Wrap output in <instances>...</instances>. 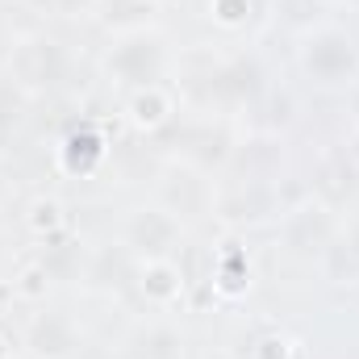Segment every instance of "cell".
I'll list each match as a JSON object with an SVG mask.
<instances>
[{
  "mask_svg": "<svg viewBox=\"0 0 359 359\" xmlns=\"http://www.w3.org/2000/svg\"><path fill=\"white\" fill-rule=\"evenodd\" d=\"M343 4H347V8H351V13L359 17V0H343Z\"/></svg>",
  "mask_w": 359,
  "mask_h": 359,
  "instance_id": "cell-31",
  "label": "cell"
},
{
  "mask_svg": "<svg viewBox=\"0 0 359 359\" xmlns=\"http://www.w3.org/2000/svg\"><path fill=\"white\" fill-rule=\"evenodd\" d=\"M247 359H297V343L284 330H259L247 343Z\"/></svg>",
  "mask_w": 359,
  "mask_h": 359,
  "instance_id": "cell-23",
  "label": "cell"
},
{
  "mask_svg": "<svg viewBox=\"0 0 359 359\" xmlns=\"http://www.w3.org/2000/svg\"><path fill=\"white\" fill-rule=\"evenodd\" d=\"M25 359H76L84 351V330L63 309H38L21 330Z\"/></svg>",
  "mask_w": 359,
  "mask_h": 359,
  "instance_id": "cell-9",
  "label": "cell"
},
{
  "mask_svg": "<svg viewBox=\"0 0 359 359\" xmlns=\"http://www.w3.org/2000/svg\"><path fill=\"white\" fill-rule=\"evenodd\" d=\"M121 117L138 138H163L180 121V92L172 84H151L121 100Z\"/></svg>",
  "mask_w": 359,
  "mask_h": 359,
  "instance_id": "cell-11",
  "label": "cell"
},
{
  "mask_svg": "<svg viewBox=\"0 0 359 359\" xmlns=\"http://www.w3.org/2000/svg\"><path fill=\"white\" fill-rule=\"evenodd\" d=\"M205 284H209V292H213L217 301H243V297L251 292L255 268H251V255H247V247H243L238 238H226V243L213 251Z\"/></svg>",
  "mask_w": 359,
  "mask_h": 359,
  "instance_id": "cell-14",
  "label": "cell"
},
{
  "mask_svg": "<svg viewBox=\"0 0 359 359\" xmlns=\"http://www.w3.org/2000/svg\"><path fill=\"white\" fill-rule=\"evenodd\" d=\"M0 359H17V339L8 330H0Z\"/></svg>",
  "mask_w": 359,
  "mask_h": 359,
  "instance_id": "cell-27",
  "label": "cell"
},
{
  "mask_svg": "<svg viewBox=\"0 0 359 359\" xmlns=\"http://www.w3.org/2000/svg\"><path fill=\"white\" fill-rule=\"evenodd\" d=\"M284 213V192L280 180L234 176L213 188V217L230 230H251L264 222H280Z\"/></svg>",
  "mask_w": 359,
  "mask_h": 359,
  "instance_id": "cell-7",
  "label": "cell"
},
{
  "mask_svg": "<svg viewBox=\"0 0 359 359\" xmlns=\"http://www.w3.org/2000/svg\"><path fill=\"white\" fill-rule=\"evenodd\" d=\"M247 121H251L255 134H264V138H280V134L297 121V96H292L288 88H268L251 109H247Z\"/></svg>",
  "mask_w": 359,
  "mask_h": 359,
  "instance_id": "cell-19",
  "label": "cell"
},
{
  "mask_svg": "<svg viewBox=\"0 0 359 359\" xmlns=\"http://www.w3.org/2000/svg\"><path fill=\"white\" fill-rule=\"evenodd\" d=\"M138 8H155V4H163V0H134Z\"/></svg>",
  "mask_w": 359,
  "mask_h": 359,
  "instance_id": "cell-29",
  "label": "cell"
},
{
  "mask_svg": "<svg viewBox=\"0 0 359 359\" xmlns=\"http://www.w3.org/2000/svg\"><path fill=\"white\" fill-rule=\"evenodd\" d=\"M339 230H343L339 209H330L318 196H301L280 213V247L292 259H326L339 243Z\"/></svg>",
  "mask_w": 359,
  "mask_h": 359,
  "instance_id": "cell-5",
  "label": "cell"
},
{
  "mask_svg": "<svg viewBox=\"0 0 359 359\" xmlns=\"http://www.w3.org/2000/svg\"><path fill=\"white\" fill-rule=\"evenodd\" d=\"M339 247L351 255V264H359V205L343 217V230H339Z\"/></svg>",
  "mask_w": 359,
  "mask_h": 359,
  "instance_id": "cell-25",
  "label": "cell"
},
{
  "mask_svg": "<svg viewBox=\"0 0 359 359\" xmlns=\"http://www.w3.org/2000/svg\"><path fill=\"white\" fill-rule=\"evenodd\" d=\"M113 155V142H109V130L100 121H76L59 147H55V168L72 180H92Z\"/></svg>",
  "mask_w": 359,
  "mask_h": 359,
  "instance_id": "cell-10",
  "label": "cell"
},
{
  "mask_svg": "<svg viewBox=\"0 0 359 359\" xmlns=\"http://www.w3.org/2000/svg\"><path fill=\"white\" fill-rule=\"evenodd\" d=\"M188 271L180 259H142L134 268V292L151 305V309H176L180 301L188 297Z\"/></svg>",
  "mask_w": 359,
  "mask_h": 359,
  "instance_id": "cell-13",
  "label": "cell"
},
{
  "mask_svg": "<svg viewBox=\"0 0 359 359\" xmlns=\"http://www.w3.org/2000/svg\"><path fill=\"white\" fill-rule=\"evenodd\" d=\"M159 205H168L180 222L184 217H201V213H213V180L188 163H176L163 172L159 184Z\"/></svg>",
  "mask_w": 359,
  "mask_h": 359,
  "instance_id": "cell-12",
  "label": "cell"
},
{
  "mask_svg": "<svg viewBox=\"0 0 359 359\" xmlns=\"http://www.w3.org/2000/svg\"><path fill=\"white\" fill-rule=\"evenodd\" d=\"M117 359H184V330L163 318L138 322L117 343Z\"/></svg>",
  "mask_w": 359,
  "mask_h": 359,
  "instance_id": "cell-17",
  "label": "cell"
},
{
  "mask_svg": "<svg viewBox=\"0 0 359 359\" xmlns=\"http://www.w3.org/2000/svg\"><path fill=\"white\" fill-rule=\"evenodd\" d=\"M268 67L259 55H230V59H205L201 72H184L176 80L180 100H192L205 117H230L247 113L268 92Z\"/></svg>",
  "mask_w": 359,
  "mask_h": 359,
  "instance_id": "cell-1",
  "label": "cell"
},
{
  "mask_svg": "<svg viewBox=\"0 0 359 359\" xmlns=\"http://www.w3.org/2000/svg\"><path fill=\"white\" fill-rule=\"evenodd\" d=\"M29 96L17 88L8 76H0V138H8L13 130H21L25 126V117H29Z\"/></svg>",
  "mask_w": 359,
  "mask_h": 359,
  "instance_id": "cell-21",
  "label": "cell"
},
{
  "mask_svg": "<svg viewBox=\"0 0 359 359\" xmlns=\"http://www.w3.org/2000/svg\"><path fill=\"white\" fill-rule=\"evenodd\" d=\"M134 268H138V259L117 238V243L92 247L84 255V276L80 280L88 284L92 292H121V288H134Z\"/></svg>",
  "mask_w": 359,
  "mask_h": 359,
  "instance_id": "cell-15",
  "label": "cell"
},
{
  "mask_svg": "<svg viewBox=\"0 0 359 359\" xmlns=\"http://www.w3.org/2000/svg\"><path fill=\"white\" fill-rule=\"evenodd\" d=\"M34 13H42V17H50V21H76V17H88L96 13V4L100 0H25Z\"/></svg>",
  "mask_w": 359,
  "mask_h": 359,
  "instance_id": "cell-24",
  "label": "cell"
},
{
  "mask_svg": "<svg viewBox=\"0 0 359 359\" xmlns=\"http://www.w3.org/2000/svg\"><path fill=\"white\" fill-rule=\"evenodd\" d=\"M297 72L318 92H347L359 80V38L334 21L305 25L297 34Z\"/></svg>",
  "mask_w": 359,
  "mask_h": 359,
  "instance_id": "cell-3",
  "label": "cell"
},
{
  "mask_svg": "<svg viewBox=\"0 0 359 359\" xmlns=\"http://www.w3.org/2000/svg\"><path fill=\"white\" fill-rule=\"evenodd\" d=\"M343 96H347V121H351V130H359V80Z\"/></svg>",
  "mask_w": 359,
  "mask_h": 359,
  "instance_id": "cell-26",
  "label": "cell"
},
{
  "mask_svg": "<svg viewBox=\"0 0 359 359\" xmlns=\"http://www.w3.org/2000/svg\"><path fill=\"white\" fill-rule=\"evenodd\" d=\"M121 247L142 264V259H176L188 243V230L176 213L159 201H142L121 217Z\"/></svg>",
  "mask_w": 359,
  "mask_h": 359,
  "instance_id": "cell-6",
  "label": "cell"
},
{
  "mask_svg": "<svg viewBox=\"0 0 359 359\" xmlns=\"http://www.w3.org/2000/svg\"><path fill=\"white\" fill-rule=\"evenodd\" d=\"M318 4H326V0H318Z\"/></svg>",
  "mask_w": 359,
  "mask_h": 359,
  "instance_id": "cell-32",
  "label": "cell"
},
{
  "mask_svg": "<svg viewBox=\"0 0 359 359\" xmlns=\"http://www.w3.org/2000/svg\"><path fill=\"white\" fill-rule=\"evenodd\" d=\"M309 196H318V201H326L330 209L343 213V209L359 196V163L347 151H330V155L318 163L313 180H309Z\"/></svg>",
  "mask_w": 359,
  "mask_h": 359,
  "instance_id": "cell-16",
  "label": "cell"
},
{
  "mask_svg": "<svg viewBox=\"0 0 359 359\" xmlns=\"http://www.w3.org/2000/svg\"><path fill=\"white\" fill-rule=\"evenodd\" d=\"M205 17L222 34H243L255 21V0H205Z\"/></svg>",
  "mask_w": 359,
  "mask_h": 359,
  "instance_id": "cell-20",
  "label": "cell"
},
{
  "mask_svg": "<svg viewBox=\"0 0 359 359\" xmlns=\"http://www.w3.org/2000/svg\"><path fill=\"white\" fill-rule=\"evenodd\" d=\"M172 67H176L172 38L147 21L117 29L100 55V76L109 80V88L126 92V96L138 88H151V84H163Z\"/></svg>",
  "mask_w": 359,
  "mask_h": 359,
  "instance_id": "cell-2",
  "label": "cell"
},
{
  "mask_svg": "<svg viewBox=\"0 0 359 359\" xmlns=\"http://www.w3.org/2000/svg\"><path fill=\"white\" fill-rule=\"evenodd\" d=\"M50 271L42 268L38 259H25L21 268L13 271V288H17V301H46V292H50Z\"/></svg>",
  "mask_w": 359,
  "mask_h": 359,
  "instance_id": "cell-22",
  "label": "cell"
},
{
  "mask_svg": "<svg viewBox=\"0 0 359 359\" xmlns=\"http://www.w3.org/2000/svg\"><path fill=\"white\" fill-rule=\"evenodd\" d=\"M4 259H8V247H4V234H0V268H4Z\"/></svg>",
  "mask_w": 359,
  "mask_h": 359,
  "instance_id": "cell-30",
  "label": "cell"
},
{
  "mask_svg": "<svg viewBox=\"0 0 359 359\" xmlns=\"http://www.w3.org/2000/svg\"><path fill=\"white\" fill-rule=\"evenodd\" d=\"M180 134V163L213 176V172H226L230 159H234V126L230 117H196V121H184V126H172Z\"/></svg>",
  "mask_w": 359,
  "mask_h": 359,
  "instance_id": "cell-8",
  "label": "cell"
},
{
  "mask_svg": "<svg viewBox=\"0 0 359 359\" xmlns=\"http://www.w3.org/2000/svg\"><path fill=\"white\" fill-rule=\"evenodd\" d=\"M8 192V168H4V159H0V196Z\"/></svg>",
  "mask_w": 359,
  "mask_h": 359,
  "instance_id": "cell-28",
  "label": "cell"
},
{
  "mask_svg": "<svg viewBox=\"0 0 359 359\" xmlns=\"http://www.w3.org/2000/svg\"><path fill=\"white\" fill-rule=\"evenodd\" d=\"M4 76L25 92L29 100L55 96L59 88H67L72 50H67L63 38H55V34H46V29H29V34H21V38L8 46Z\"/></svg>",
  "mask_w": 359,
  "mask_h": 359,
  "instance_id": "cell-4",
  "label": "cell"
},
{
  "mask_svg": "<svg viewBox=\"0 0 359 359\" xmlns=\"http://www.w3.org/2000/svg\"><path fill=\"white\" fill-rule=\"evenodd\" d=\"M21 226H25V234H29L34 243H50V238L72 234V213H67L63 196L38 192V196H29L25 213H21Z\"/></svg>",
  "mask_w": 359,
  "mask_h": 359,
  "instance_id": "cell-18",
  "label": "cell"
}]
</instances>
